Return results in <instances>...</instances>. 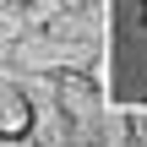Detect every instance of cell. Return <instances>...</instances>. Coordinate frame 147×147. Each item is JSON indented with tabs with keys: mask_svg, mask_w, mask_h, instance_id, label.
<instances>
[{
	"mask_svg": "<svg viewBox=\"0 0 147 147\" xmlns=\"http://www.w3.org/2000/svg\"><path fill=\"white\" fill-rule=\"evenodd\" d=\"M27 125H33V109H27V98L5 93V98H0V136H5V142H22V136H27Z\"/></svg>",
	"mask_w": 147,
	"mask_h": 147,
	"instance_id": "cell-1",
	"label": "cell"
}]
</instances>
